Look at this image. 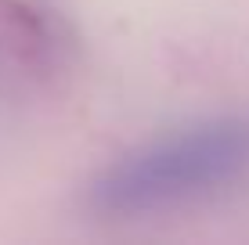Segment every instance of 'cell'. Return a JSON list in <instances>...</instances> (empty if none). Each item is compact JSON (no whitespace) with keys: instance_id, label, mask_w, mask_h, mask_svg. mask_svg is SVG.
Instances as JSON below:
<instances>
[{"instance_id":"obj_1","label":"cell","mask_w":249,"mask_h":245,"mask_svg":"<svg viewBox=\"0 0 249 245\" xmlns=\"http://www.w3.org/2000/svg\"><path fill=\"white\" fill-rule=\"evenodd\" d=\"M249 180V112H217L108 155L80 202L101 220H141Z\"/></svg>"}]
</instances>
